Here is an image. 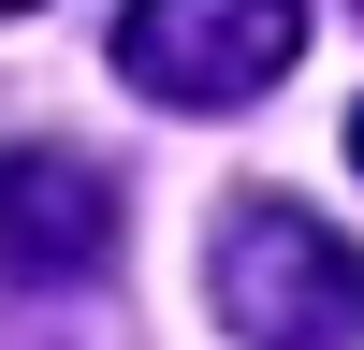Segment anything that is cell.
I'll list each match as a JSON object with an SVG mask.
<instances>
[{
	"mask_svg": "<svg viewBox=\"0 0 364 350\" xmlns=\"http://www.w3.org/2000/svg\"><path fill=\"white\" fill-rule=\"evenodd\" d=\"M204 292H219L233 350H364V248L291 190H233L219 204Z\"/></svg>",
	"mask_w": 364,
	"mask_h": 350,
	"instance_id": "6da1fadb",
	"label": "cell"
},
{
	"mask_svg": "<svg viewBox=\"0 0 364 350\" xmlns=\"http://www.w3.org/2000/svg\"><path fill=\"white\" fill-rule=\"evenodd\" d=\"M306 58V0H117V73L175 117H248Z\"/></svg>",
	"mask_w": 364,
	"mask_h": 350,
	"instance_id": "7a4b0ae2",
	"label": "cell"
},
{
	"mask_svg": "<svg viewBox=\"0 0 364 350\" xmlns=\"http://www.w3.org/2000/svg\"><path fill=\"white\" fill-rule=\"evenodd\" d=\"M117 262V175L73 146H0V292H73Z\"/></svg>",
	"mask_w": 364,
	"mask_h": 350,
	"instance_id": "3957f363",
	"label": "cell"
},
{
	"mask_svg": "<svg viewBox=\"0 0 364 350\" xmlns=\"http://www.w3.org/2000/svg\"><path fill=\"white\" fill-rule=\"evenodd\" d=\"M350 175H364V102H350Z\"/></svg>",
	"mask_w": 364,
	"mask_h": 350,
	"instance_id": "277c9868",
	"label": "cell"
},
{
	"mask_svg": "<svg viewBox=\"0 0 364 350\" xmlns=\"http://www.w3.org/2000/svg\"><path fill=\"white\" fill-rule=\"evenodd\" d=\"M0 15H29V0H0Z\"/></svg>",
	"mask_w": 364,
	"mask_h": 350,
	"instance_id": "5b68a950",
	"label": "cell"
}]
</instances>
